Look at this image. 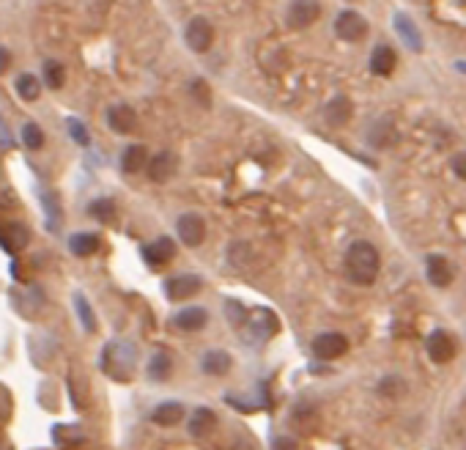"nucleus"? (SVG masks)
I'll return each instance as SVG.
<instances>
[{"instance_id": "obj_18", "label": "nucleus", "mask_w": 466, "mask_h": 450, "mask_svg": "<svg viewBox=\"0 0 466 450\" xmlns=\"http://www.w3.org/2000/svg\"><path fill=\"white\" fill-rule=\"evenodd\" d=\"M249 329H252V335H255L258 341H266V338L277 329V319H275L272 311H255L252 319H249Z\"/></svg>"}, {"instance_id": "obj_25", "label": "nucleus", "mask_w": 466, "mask_h": 450, "mask_svg": "<svg viewBox=\"0 0 466 450\" xmlns=\"http://www.w3.org/2000/svg\"><path fill=\"white\" fill-rule=\"evenodd\" d=\"M74 305H77V316H80V324L85 332H96V316H93V308L88 305L85 294H74Z\"/></svg>"}, {"instance_id": "obj_32", "label": "nucleus", "mask_w": 466, "mask_h": 450, "mask_svg": "<svg viewBox=\"0 0 466 450\" xmlns=\"http://www.w3.org/2000/svg\"><path fill=\"white\" fill-rule=\"evenodd\" d=\"M378 393L387 395V398H401V395L406 393V385L398 379V376H387V379L378 385Z\"/></svg>"}, {"instance_id": "obj_6", "label": "nucleus", "mask_w": 466, "mask_h": 450, "mask_svg": "<svg viewBox=\"0 0 466 450\" xmlns=\"http://www.w3.org/2000/svg\"><path fill=\"white\" fill-rule=\"evenodd\" d=\"M348 349V341L343 338L341 332H321L315 341H313V354L318 360H338Z\"/></svg>"}, {"instance_id": "obj_7", "label": "nucleus", "mask_w": 466, "mask_h": 450, "mask_svg": "<svg viewBox=\"0 0 466 450\" xmlns=\"http://www.w3.org/2000/svg\"><path fill=\"white\" fill-rule=\"evenodd\" d=\"M425 352H428V357L434 362L444 365V362H450L455 357V343H453V338L444 329H434L428 335V341H425Z\"/></svg>"}, {"instance_id": "obj_3", "label": "nucleus", "mask_w": 466, "mask_h": 450, "mask_svg": "<svg viewBox=\"0 0 466 450\" xmlns=\"http://www.w3.org/2000/svg\"><path fill=\"white\" fill-rule=\"evenodd\" d=\"M184 39H186V47H189L192 53H206V50L212 47V41H214V28H212L209 20L195 17V20H189V25H186Z\"/></svg>"}, {"instance_id": "obj_28", "label": "nucleus", "mask_w": 466, "mask_h": 450, "mask_svg": "<svg viewBox=\"0 0 466 450\" xmlns=\"http://www.w3.org/2000/svg\"><path fill=\"white\" fill-rule=\"evenodd\" d=\"M22 143H25V149L39 151V149L44 146V132H41V127L33 124V121H28V124L22 127Z\"/></svg>"}, {"instance_id": "obj_24", "label": "nucleus", "mask_w": 466, "mask_h": 450, "mask_svg": "<svg viewBox=\"0 0 466 450\" xmlns=\"http://www.w3.org/2000/svg\"><path fill=\"white\" fill-rule=\"evenodd\" d=\"M107 121H110L113 132L129 135L132 127H135V110H132V107H126V104H118V107H113V110H110Z\"/></svg>"}, {"instance_id": "obj_34", "label": "nucleus", "mask_w": 466, "mask_h": 450, "mask_svg": "<svg viewBox=\"0 0 466 450\" xmlns=\"http://www.w3.org/2000/svg\"><path fill=\"white\" fill-rule=\"evenodd\" d=\"M192 91H195V99H198V102L203 99V104H209V86H206L203 80H192Z\"/></svg>"}, {"instance_id": "obj_12", "label": "nucleus", "mask_w": 466, "mask_h": 450, "mask_svg": "<svg viewBox=\"0 0 466 450\" xmlns=\"http://www.w3.org/2000/svg\"><path fill=\"white\" fill-rule=\"evenodd\" d=\"M143 256H146V261L151 266H162V264H167L170 258L176 256V242L170 236H162V239H156V242L143 247Z\"/></svg>"}, {"instance_id": "obj_5", "label": "nucleus", "mask_w": 466, "mask_h": 450, "mask_svg": "<svg viewBox=\"0 0 466 450\" xmlns=\"http://www.w3.org/2000/svg\"><path fill=\"white\" fill-rule=\"evenodd\" d=\"M176 228H179V239L184 242L186 247H198V245L206 239V223H203V217L195 214V212L181 214Z\"/></svg>"}, {"instance_id": "obj_31", "label": "nucleus", "mask_w": 466, "mask_h": 450, "mask_svg": "<svg viewBox=\"0 0 466 450\" xmlns=\"http://www.w3.org/2000/svg\"><path fill=\"white\" fill-rule=\"evenodd\" d=\"M66 129H69V135L74 137V143H80V146H88V143H91V135H88V129H85V124H83L80 118H66Z\"/></svg>"}, {"instance_id": "obj_2", "label": "nucleus", "mask_w": 466, "mask_h": 450, "mask_svg": "<svg viewBox=\"0 0 466 450\" xmlns=\"http://www.w3.org/2000/svg\"><path fill=\"white\" fill-rule=\"evenodd\" d=\"M135 362H137V357H135V349L129 343H110L104 349V362L102 365H104V371L110 376H116L118 382H126V376L132 374Z\"/></svg>"}, {"instance_id": "obj_14", "label": "nucleus", "mask_w": 466, "mask_h": 450, "mask_svg": "<svg viewBox=\"0 0 466 450\" xmlns=\"http://www.w3.org/2000/svg\"><path fill=\"white\" fill-rule=\"evenodd\" d=\"M425 266H428V280L434 283L436 289H447V286H450V280H453V266H450V261H447V258L444 256H428Z\"/></svg>"}, {"instance_id": "obj_11", "label": "nucleus", "mask_w": 466, "mask_h": 450, "mask_svg": "<svg viewBox=\"0 0 466 450\" xmlns=\"http://www.w3.org/2000/svg\"><path fill=\"white\" fill-rule=\"evenodd\" d=\"M395 31H398L401 41H404L409 50L423 53V33H420V28L414 25V20L409 14H404V11L395 14Z\"/></svg>"}, {"instance_id": "obj_26", "label": "nucleus", "mask_w": 466, "mask_h": 450, "mask_svg": "<svg viewBox=\"0 0 466 450\" xmlns=\"http://www.w3.org/2000/svg\"><path fill=\"white\" fill-rule=\"evenodd\" d=\"M17 94L25 99V102H36L39 94H41V86L33 74H20L17 77Z\"/></svg>"}, {"instance_id": "obj_38", "label": "nucleus", "mask_w": 466, "mask_h": 450, "mask_svg": "<svg viewBox=\"0 0 466 450\" xmlns=\"http://www.w3.org/2000/svg\"><path fill=\"white\" fill-rule=\"evenodd\" d=\"M8 61H11V58H8V50H6V47H0V71L8 66Z\"/></svg>"}, {"instance_id": "obj_37", "label": "nucleus", "mask_w": 466, "mask_h": 450, "mask_svg": "<svg viewBox=\"0 0 466 450\" xmlns=\"http://www.w3.org/2000/svg\"><path fill=\"white\" fill-rule=\"evenodd\" d=\"M0 146H3V149H11V132L3 124V118H0Z\"/></svg>"}, {"instance_id": "obj_39", "label": "nucleus", "mask_w": 466, "mask_h": 450, "mask_svg": "<svg viewBox=\"0 0 466 450\" xmlns=\"http://www.w3.org/2000/svg\"><path fill=\"white\" fill-rule=\"evenodd\" d=\"M458 69H461V71L466 74V61H458Z\"/></svg>"}, {"instance_id": "obj_35", "label": "nucleus", "mask_w": 466, "mask_h": 450, "mask_svg": "<svg viewBox=\"0 0 466 450\" xmlns=\"http://www.w3.org/2000/svg\"><path fill=\"white\" fill-rule=\"evenodd\" d=\"M453 173H455L458 179H464L466 182V151L464 154H455V157H453Z\"/></svg>"}, {"instance_id": "obj_8", "label": "nucleus", "mask_w": 466, "mask_h": 450, "mask_svg": "<svg viewBox=\"0 0 466 450\" xmlns=\"http://www.w3.org/2000/svg\"><path fill=\"white\" fill-rule=\"evenodd\" d=\"M203 289V280L198 275H176L165 283V291H167V299L179 302V299H189L195 296L198 291Z\"/></svg>"}, {"instance_id": "obj_15", "label": "nucleus", "mask_w": 466, "mask_h": 450, "mask_svg": "<svg viewBox=\"0 0 466 450\" xmlns=\"http://www.w3.org/2000/svg\"><path fill=\"white\" fill-rule=\"evenodd\" d=\"M395 64H398V58H395V50L390 44H378L371 53V71L378 77H387L395 69Z\"/></svg>"}, {"instance_id": "obj_21", "label": "nucleus", "mask_w": 466, "mask_h": 450, "mask_svg": "<svg viewBox=\"0 0 466 450\" xmlns=\"http://www.w3.org/2000/svg\"><path fill=\"white\" fill-rule=\"evenodd\" d=\"M200 368H203V374H209V376H222V374L231 371V354L228 352H206L203 354V360H200Z\"/></svg>"}, {"instance_id": "obj_16", "label": "nucleus", "mask_w": 466, "mask_h": 450, "mask_svg": "<svg viewBox=\"0 0 466 450\" xmlns=\"http://www.w3.org/2000/svg\"><path fill=\"white\" fill-rule=\"evenodd\" d=\"M146 165H149V151H146V146H140V143L126 146L124 154H121V170H124V173H137V170H143Z\"/></svg>"}, {"instance_id": "obj_1", "label": "nucleus", "mask_w": 466, "mask_h": 450, "mask_svg": "<svg viewBox=\"0 0 466 450\" xmlns=\"http://www.w3.org/2000/svg\"><path fill=\"white\" fill-rule=\"evenodd\" d=\"M378 264H381V261H378V250L373 247L371 242H365V239L354 242V245L345 250V269H348L351 280L359 283V286H368V283L376 280Z\"/></svg>"}, {"instance_id": "obj_20", "label": "nucleus", "mask_w": 466, "mask_h": 450, "mask_svg": "<svg viewBox=\"0 0 466 450\" xmlns=\"http://www.w3.org/2000/svg\"><path fill=\"white\" fill-rule=\"evenodd\" d=\"M351 113H354V107H351V102L345 97H335L327 104V110H324L327 124H332V127H343L351 118Z\"/></svg>"}, {"instance_id": "obj_29", "label": "nucleus", "mask_w": 466, "mask_h": 450, "mask_svg": "<svg viewBox=\"0 0 466 450\" xmlns=\"http://www.w3.org/2000/svg\"><path fill=\"white\" fill-rule=\"evenodd\" d=\"M88 212H91L96 220L110 223V220H113V214H116V203H113L110 198H99V200H93L91 206H88Z\"/></svg>"}, {"instance_id": "obj_17", "label": "nucleus", "mask_w": 466, "mask_h": 450, "mask_svg": "<svg viewBox=\"0 0 466 450\" xmlns=\"http://www.w3.org/2000/svg\"><path fill=\"white\" fill-rule=\"evenodd\" d=\"M181 418H184V407L179 401H165V404H159L154 412H151V420H154L156 425H165V428L181 423Z\"/></svg>"}, {"instance_id": "obj_10", "label": "nucleus", "mask_w": 466, "mask_h": 450, "mask_svg": "<svg viewBox=\"0 0 466 450\" xmlns=\"http://www.w3.org/2000/svg\"><path fill=\"white\" fill-rule=\"evenodd\" d=\"M318 14H321V6L318 3H291L288 6V14H285V22L291 25V28H308L310 22L318 20Z\"/></svg>"}, {"instance_id": "obj_9", "label": "nucleus", "mask_w": 466, "mask_h": 450, "mask_svg": "<svg viewBox=\"0 0 466 450\" xmlns=\"http://www.w3.org/2000/svg\"><path fill=\"white\" fill-rule=\"evenodd\" d=\"M176 168H179V160H176L173 151H159L156 157L149 160V179L156 184H165L176 173Z\"/></svg>"}, {"instance_id": "obj_30", "label": "nucleus", "mask_w": 466, "mask_h": 450, "mask_svg": "<svg viewBox=\"0 0 466 450\" xmlns=\"http://www.w3.org/2000/svg\"><path fill=\"white\" fill-rule=\"evenodd\" d=\"M63 66L58 61H44V80H47V88H61L63 86Z\"/></svg>"}, {"instance_id": "obj_4", "label": "nucleus", "mask_w": 466, "mask_h": 450, "mask_svg": "<svg viewBox=\"0 0 466 450\" xmlns=\"http://www.w3.org/2000/svg\"><path fill=\"white\" fill-rule=\"evenodd\" d=\"M335 33L345 39V41H359L365 33H368V22H365V17L362 14H357V11H341L338 14V20H335Z\"/></svg>"}, {"instance_id": "obj_36", "label": "nucleus", "mask_w": 466, "mask_h": 450, "mask_svg": "<svg viewBox=\"0 0 466 450\" xmlns=\"http://www.w3.org/2000/svg\"><path fill=\"white\" fill-rule=\"evenodd\" d=\"M272 450H296V442H294L291 437H277Z\"/></svg>"}, {"instance_id": "obj_19", "label": "nucleus", "mask_w": 466, "mask_h": 450, "mask_svg": "<svg viewBox=\"0 0 466 450\" xmlns=\"http://www.w3.org/2000/svg\"><path fill=\"white\" fill-rule=\"evenodd\" d=\"M214 425H217L214 412L206 409V407H200V409H195L192 418H189V434H192V437H206V434L214 431Z\"/></svg>"}, {"instance_id": "obj_23", "label": "nucleus", "mask_w": 466, "mask_h": 450, "mask_svg": "<svg viewBox=\"0 0 466 450\" xmlns=\"http://www.w3.org/2000/svg\"><path fill=\"white\" fill-rule=\"evenodd\" d=\"M69 250L77 258H88L99 250V236L96 233H74L69 239Z\"/></svg>"}, {"instance_id": "obj_22", "label": "nucleus", "mask_w": 466, "mask_h": 450, "mask_svg": "<svg viewBox=\"0 0 466 450\" xmlns=\"http://www.w3.org/2000/svg\"><path fill=\"white\" fill-rule=\"evenodd\" d=\"M206 322H209V313L203 308H186L176 316V327L184 332H198L200 327H206Z\"/></svg>"}, {"instance_id": "obj_33", "label": "nucleus", "mask_w": 466, "mask_h": 450, "mask_svg": "<svg viewBox=\"0 0 466 450\" xmlns=\"http://www.w3.org/2000/svg\"><path fill=\"white\" fill-rule=\"evenodd\" d=\"M228 319H231V324H236V327H239V324L247 322V313H245V308H242L239 302H233V299H231V302H228Z\"/></svg>"}, {"instance_id": "obj_13", "label": "nucleus", "mask_w": 466, "mask_h": 450, "mask_svg": "<svg viewBox=\"0 0 466 450\" xmlns=\"http://www.w3.org/2000/svg\"><path fill=\"white\" fill-rule=\"evenodd\" d=\"M28 239H31V233H28V228L22 223H8L0 231V245H3L8 253H20V250L28 245Z\"/></svg>"}, {"instance_id": "obj_27", "label": "nucleus", "mask_w": 466, "mask_h": 450, "mask_svg": "<svg viewBox=\"0 0 466 450\" xmlns=\"http://www.w3.org/2000/svg\"><path fill=\"white\" fill-rule=\"evenodd\" d=\"M149 376L154 379V382H165L167 376H170V357L167 354H154L151 357V362H149Z\"/></svg>"}]
</instances>
